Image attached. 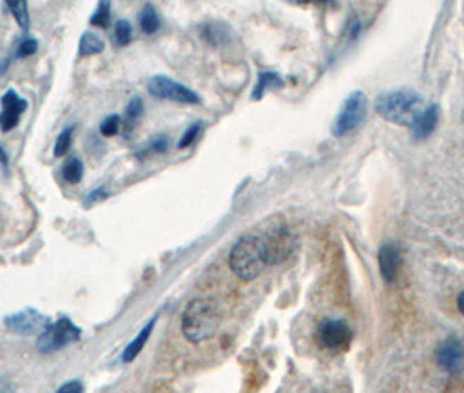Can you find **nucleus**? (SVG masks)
Masks as SVG:
<instances>
[{
	"mask_svg": "<svg viewBox=\"0 0 464 393\" xmlns=\"http://www.w3.org/2000/svg\"><path fill=\"white\" fill-rule=\"evenodd\" d=\"M351 329L342 320H323L318 327V339L328 350H346L349 346Z\"/></svg>",
	"mask_w": 464,
	"mask_h": 393,
	"instance_id": "nucleus-7",
	"label": "nucleus"
},
{
	"mask_svg": "<svg viewBox=\"0 0 464 393\" xmlns=\"http://www.w3.org/2000/svg\"><path fill=\"white\" fill-rule=\"evenodd\" d=\"M149 93H151L152 96H156V98L170 100V102L175 103H201V96L197 95V93H194L192 89L180 84V82L164 76H156L149 81Z\"/></svg>",
	"mask_w": 464,
	"mask_h": 393,
	"instance_id": "nucleus-6",
	"label": "nucleus"
},
{
	"mask_svg": "<svg viewBox=\"0 0 464 393\" xmlns=\"http://www.w3.org/2000/svg\"><path fill=\"white\" fill-rule=\"evenodd\" d=\"M201 128H203V123H201V121H197L196 125L189 126L185 133H183V137L180 138V142H178V147H180V149L190 147V145H192L194 142H196V138L199 137Z\"/></svg>",
	"mask_w": 464,
	"mask_h": 393,
	"instance_id": "nucleus-24",
	"label": "nucleus"
},
{
	"mask_svg": "<svg viewBox=\"0 0 464 393\" xmlns=\"http://www.w3.org/2000/svg\"><path fill=\"white\" fill-rule=\"evenodd\" d=\"M144 102H141V98H133L131 102L128 103V107H126V112H124V126L128 130H133V126L137 125L138 121H140L141 114H144Z\"/></svg>",
	"mask_w": 464,
	"mask_h": 393,
	"instance_id": "nucleus-18",
	"label": "nucleus"
},
{
	"mask_svg": "<svg viewBox=\"0 0 464 393\" xmlns=\"http://www.w3.org/2000/svg\"><path fill=\"white\" fill-rule=\"evenodd\" d=\"M0 103H2V110H0V128L7 133V131L16 128L21 119V114L26 110L28 103H26V100L21 98L14 89H9V91L2 96Z\"/></svg>",
	"mask_w": 464,
	"mask_h": 393,
	"instance_id": "nucleus-10",
	"label": "nucleus"
},
{
	"mask_svg": "<svg viewBox=\"0 0 464 393\" xmlns=\"http://www.w3.org/2000/svg\"><path fill=\"white\" fill-rule=\"evenodd\" d=\"M376 110L381 118L400 126H414L424 112L422 96L409 88L388 91L377 98Z\"/></svg>",
	"mask_w": 464,
	"mask_h": 393,
	"instance_id": "nucleus-1",
	"label": "nucleus"
},
{
	"mask_svg": "<svg viewBox=\"0 0 464 393\" xmlns=\"http://www.w3.org/2000/svg\"><path fill=\"white\" fill-rule=\"evenodd\" d=\"M458 309L464 314V290L458 295Z\"/></svg>",
	"mask_w": 464,
	"mask_h": 393,
	"instance_id": "nucleus-29",
	"label": "nucleus"
},
{
	"mask_svg": "<svg viewBox=\"0 0 464 393\" xmlns=\"http://www.w3.org/2000/svg\"><path fill=\"white\" fill-rule=\"evenodd\" d=\"M37 47H39V44H37L35 39L21 40L20 47H18V56H20V58H28V56L35 55Z\"/></svg>",
	"mask_w": 464,
	"mask_h": 393,
	"instance_id": "nucleus-25",
	"label": "nucleus"
},
{
	"mask_svg": "<svg viewBox=\"0 0 464 393\" xmlns=\"http://www.w3.org/2000/svg\"><path fill=\"white\" fill-rule=\"evenodd\" d=\"M72 135H74V126L65 128L58 135V138H56L54 142V149H52V152H54L56 157L65 156L66 152L70 151V145H72Z\"/></svg>",
	"mask_w": 464,
	"mask_h": 393,
	"instance_id": "nucleus-21",
	"label": "nucleus"
},
{
	"mask_svg": "<svg viewBox=\"0 0 464 393\" xmlns=\"http://www.w3.org/2000/svg\"><path fill=\"white\" fill-rule=\"evenodd\" d=\"M436 125H439V107L436 105H429L428 108H424V112L419 115V119L412 126L414 137L419 138V140L428 138L435 131Z\"/></svg>",
	"mask_w": 464,
	"mask_h": 393,
	"instance_id": "nucleus-12",
	"label": "nucleus"
},
{
	"mask_svg": "<svg viewBox=\"0 0 464 393\" xmlns=\"http://www.w3.org/2000/svg\"><path fill=\"white\" fill-rule=\"evenodd\" d=\"M152 151L156 152H166L168 151V138L166 137H157L151 144Z\"/></svg>",
	"mask_w": 464,
	"mask_h": 393,
	"instance_id": "nucleus-27",
	"label": "nucleus"
},
{
	"mask_svg": "<svg viewBox=\"0 0 464 393\" xmlns=\"http://www.w3.org/2000/svg\"><path fill=\"white\" fill-rule=\"evenodd\" d=\"M0 161L4 163V166H7V156H6V152H4L2 147H0Z\"/></svg>",
	"mask_w": 464,
	"mask_h": 393,
	"instance_id": "nucleus-30",
	"label": "nucleus"
},
{
	"mask_svg": "<svg viewBox=\"0 0 464 393\" xmlns=\"http://www.w3.org/2000/svg\"><path fill=\"white\" fill-rule=\"evenodd\" d=\"M82 175H84V164H82V161L77 159V157H72V159L63 166V178L69 183H79Z\"/></svg>",
	"mask_w": 464,
	"mask_h": 393,
	"instance_id": "nucleus-19",
	"label": "nucleus"
},
{
	"mask_svg": "<svg viewBox=\"0 0 464 393\" xmlns=\"http://www.w3.org/2000/svg\"><path fill=\"white\" fill-rule=\"evenodd\" d=\"M79 338H81V329L76 327L69 318H59L56 324L47 325L46 331L40 332L39 339H37V348L42 353H52V351H58L76 343Z\"/></svg>",
	"mask_w": 464,
	"mask_h": 393,
	"instance_id": "nucleus-5",
	"label": "nucleus"
},
{
	"mask_svg": "<svg viewBox=\"0 0 464 393\" xmlns=\"http://www.w3.org/2000/svg\"><path fill=\"white\" fill-rule=\"evenodd\" d=\"M366 108H369L366 96L361 91L351 93L346 102H344L342 108H340L334 126H332L334 137H346L347 133L356 130L365 121Z\"/></svg>",
	"mask_w": 464,
	"mask_h": 393,
	"instance_id": "nucleus-4",
	"label": "nucleus"
},
{
	"mask_svg": "<svg viewBox=\"0 0 464 393\" xmlns=\"http://www.w3.org/2000/svg\"><path fill=\"white\" fill-rule=\"evenodd\" d=\"M283 79L278 76L276 72H262L258 76V81L255 84V89L252 93L253 100H260L264 96V93L271 88H282Z\"/></svg>",
	"mask_w": 464,
	"mask_h": 393,
	"instance_id": "nucleus-14",
	"label": "nucleus"
},
{
	"mask_svg": "<svg viewBox=\"0 0 464 393\" xmlns=\"http://www.w3.org/2000/svg\"><path fill=\"white\" fill-rule=\"evenodd\" d=\"M220 325L219 308L209 299H194L182 317V332L187 341L197 344L211 338Z\"/></svg>",
	"mask_w": 464,
	"mask_h": 393,
	"instance_id": "nucleus-3",
	"label": "nucleus"
},
{
	"mask_svg": "<svg viewBox=\"0 0 464 393\" xmlns=\"http://www.w3.org/2000/svg\"><path fill=\"white\" fill-rule=\"evenodd\" d=\"M402 268V250L395 243H386L379 250V269L381 276L386 283H393Z\"/></svg>",
	"mask_w": 464,
	"mask_h": 393,
	"instance_id": "nucleus-11",
	"label": "nucleus"
},
{
	"mask_svg": "<svg viewBox=\"0 0 464 393\" xmlns=\"http://www.w3.org/2000/svg\"><path fill=\"white\" fill-rule=\"evenodd\" d=\"M159 26H161L159 14H157V11L151 6V4H147L140 13V28L144 30L145 33L151 35V33H156L157 30H159Z\"/></svg>",
	"mask_w": 464,
	"mask_h": 393,
	"instance_id": "nucleus-16",
	"label": "nucleus"
},
{
	"mask_svg": "<svg viewBox=\"0 0 464 393\" xmlns=\"http://www.w3.org/2000/svg\"><path fill=\"white\" fill-rule=\"evenodd\" d=\"M7 7L11 9L13 16L16 18L18 25H20L23 30H28L30 28L28 4H26L25 0H9V2H7Z\"/></svg>",
	"mask_w": 464,
	"mask_h": 393,
	"instance_id": "nucleus-17",
	"label": "nucleus"
},
{
	"mask_svg": "<svg viewBox=\"0 0 464 393\" xmlns=\"http://www.w3.org/2000/svg\"><path fill=\"white\" fill-rule=\"evenodd\" d=\"M156 321H157V317L152 318V320L149 321V324L145 325L144 329H141L140 334H138L137 338H134V339L131 341V343L128 344V346H126L124 353H122V362H124V364H129V362H133L134 358H137L138 355H140V351L144 350V346H145V344H147L149 338H151L152 331H154Z\"/></svg>",
	"mask_w": 464,
	"mask_h": 393,
	"instance_id": "nucleus-13",
	"label": "nucleus"
},
{
	"mask_svg": "<svg viewBox=\"0 0 464 393\" xmlns=\"http://www.w3.org/2000/svg\"><path fill=\"white\" fill-rule=\"evenodd\" d=\"M119 130H121V118L119 115H108L100 125V133L103 137H114V135L119 133Z\"/></svg>",
	"mask_w": 464,
	"mask_h": 393,
	"instance_id": "nucleus-23",
	"label": "nucleus"
},
{
	"mask_svg": "<svg viewBox=\"0 0 464 393\" xmlns=\"http://www.w3.org/2000/svg\"><path fill=\"white\" fill-rule=\"evenodd\" d=\"M105 50V42L100 35L93 32H84L81 37V44H79V55L81 56H91L98 55Z\"/></svg>",
	"mask_w": 464,
	"mask_h": 393,
	"instance_id": "nucleus-15",
	"label": "nucleus"
},
{
	"mask_svg": "<svg viewBox=\"0 0 464 393\" xmlns=\"http://www.w3.org/2000/svg\"><path fill=\"white\" fill-rule=\"evenodd\" d=\"M436 360L448 374H458L464 367V344L458 338H448L436 350Z\"/></svg>",
	"mask_w": 464,
	"mask_h": 393,
	"instance_id": "nucleus-9",
	"label": "nucleus"
},
{
	"mask_svg": "<svg viewBox=\"0 0 464 393\" xmlns=\"http://www.w3.org/2000/svg\"><path fill=\"white\" fill-rule=\"evenodd\" d=\"M50 325L47 317L35 312L33 308L23 309L20 313L9 314L6 318V327L16 334H35V332H44Z\"/></svg>",
	"mask_w": 464,
	"mask_h": 393,
	"instance_id": "nucleus-8",
	"label": "nucleus"
},
{
	"mask_svg": "<svg viewBox=\"0 0 464 393\" xmlns=\"http://www.w3.org/2000/svg\"><path fill=\"white\" fill-rule=\"evenodd\" d=\"M110 2H107V0L100 2L98 9H96V13L91 18V25L100 26V28H108V25H110Z\"/></svg>",
	"mask_w": 464,
	"mask_h": 393,
	"instance_id": "nucleus-22",
	"label": "nucleus"
},
{
	"mask_svg": "<svg viewBox=\"0 0 464 393\" xmlns=\"http://www.w3.org/2000/svg\"><path fill=\"white\" fill-rule=\"evenodd\" d=\"M269 264L267 249L258 236H243L231 250L229 266L238 278L255 280Z\"/></svg>",
	"mask_w": 464,
	"mask_h": 393,
	"instance_id": "nucleus-2",
	"label": "nucleus"
},
{
	"mask_svg": "<svg viewBox=\"0 0 464 393\" xmlns=\"http://www.w3.org/2000/svg\"><path fill=\"white\" fill-rule=\"evenodd\" d=\"M0 393H14V387L11 385V381L0 377Z\"/></svg>",
	"mask_w": 464,
	"mask_h": 393,
	"instance_id": "nucleus-28",
	"label": "nucleus"
},
{
	"mask_svg": "<svg viewBox=\"0 0 464 393\" xmlns=\"http://www.w3.org/2000/svg\"><path fill=\"white\" fill-rule=\"evenodd\" d=\"M82 392H84V387H82L81 381L76 380V381H69V383L62 385L56 393H82Z\"/></svg>",
	"mask_w": 464,
	"mask_h": 393,
	"instance_id": "nucleus-26",
	"label": "nucleus"
},
{
	"mask_svg": "<svg viewBox=\"0 0 464 393\" xmlns=\"http://www.w3.org/2000/svg\"><path fill=\"white\" fill-rule=\"evenodd\" d=\"M114 37L119 46H128L131 40H133V26H131L128 20H119L115 23Z\"/></svg>",
	"mask_w": 464,
	"mask_h": 393,
	"instance_id": "nucleus-20",
	"label": "nucleus"
}]
</instances>
